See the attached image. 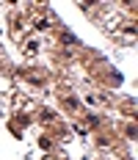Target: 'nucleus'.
I'll return each mask as SVG.
<instances>
[{"label":"nucleus","instance_id":"nucleus-1","mask_svg":"<svg viewBox=\"0 0 138 160\" xmlns=\"http://www.w3.org/2000/svg\"><path fill=\"white\" fill-rule=\"evenodd\" d=\"M64 42H66V44H77V36H72V33H64Z\"/></svg>","mask_w":138,"mask_h":160}]
</instances>
